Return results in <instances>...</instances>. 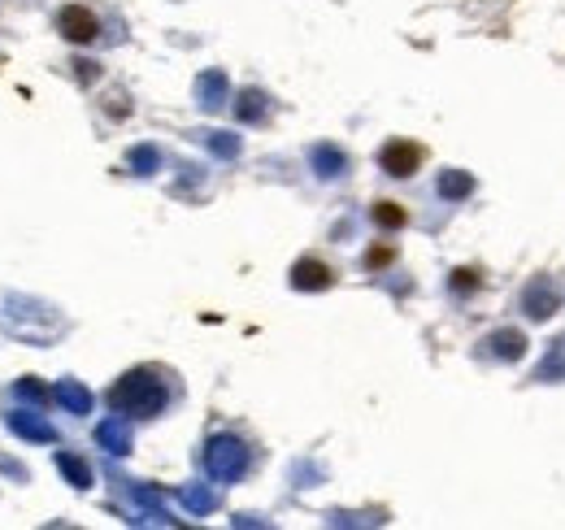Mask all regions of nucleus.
<instances>
[{
	"mask_svg": "<svg viewBox=\"0 0 565 530\" xmlns=\"http://www.w3.org/2000/svg\"><path fill=\"white\" fill-rule=\"evenodd\" d=\"M135 166H140V174H148V169L157 166V152H148V148H140V152H135Z\"/></svg>",
	"mask_w": 565,
	"mask_h": 530,
	"instance_id": "14",
	"label": "nucleus"
},
{
	"mask_svg": "<svg viewBox=\"0 0 565 530\" xmlns=\"http://www.w3.org/2000/svg\"><path fill=\"white\" fill-rule=\"evenodd\" d=\"M452 287H456V291H465V287H479V270H456V274H452Z\"/></svg>",
	"mask_w": 565,
	"mask_h": 530,
	"instance_id": "12",
	"label": "nucleus"
},
{
	"mask_svg": "<svg viewBox=\"0 0 565 530\" xmlns=\"http://www.w3.org/2000/svg\"><path fill=\"white\" fill-rule=\"evenodd\" d=\"M56 461H61V470H65V478H70L74 487H91V470H87V465H83V461H79V456H70V452H61Z\"/></svg>",
	"mask_w": 565,
	"mask_h": 530,
	"instance_id": "10",
	"label": "nucleus"
},
{
	"mask_svg": "<svg viewBox=\"0 0 565 530\" xmlns=\"http://www.w3.org/2000/svg\"><path fill=\"white\" fill-rule=\"evenodd\" d=\"M244 465H248V447L239 439H213L209 444V470L218 478H235Z\"/></svg>",
	"mask_w": 565,
	"mask_h": 530,
	"instance_id": "4",
	"label": "nucleus"
},
{
	"mask_svg": "<svg viewBox=\"0 0 565 530\" xmlns=\"http://www.w3.org/2000/svg\"><path fill=\"white\" fill-rule=\"evenodd\" d=\"M18 395H27V400H48V387H39L35 378H22V383H18Z\"/></svg>",
	"mask_w": 565,
	"mask_h": 530,
	"instance_id": "11",
	"label": "nucleus"
},
{
	"mask_svg": "<svg viewBox=\"0 0 565 530\" xmlns=\"http://www.w3.org/2000/svg\"><path fill=\"white\" fill-rule=\"evenodd\" d=\"M392 261V248H374V252H366V265L369 270H378V265H387Z\"/></svg>",
	"mask_w": 565,
	"mask_h": 530,
	"instance_id": "13",
	"label": "nucleus"
},
{
	"mask_svg": "<svg viewBox=\"0 0 565 530\" xmlns=\"http://www.w3.org/2000/svg\"><path fill=\"white\" fill-rule=\"evenodd\" d=\"M56 30L70 39V44H91L96 35H100V18L83 9V4H65L61 13H56Z\"/></svg>",
	"mask_w": 565,
	"mask_h": 530,
	"instance_id": "2",
	"label": "nucleus"
},
{
	"mask_svg": "<svg viewBox=\"0 0 565 530\" xmlns=\"http://www.w3.org/2000/svg\"><path fill=\"white\" fill-rule=\"evenodd\" d=\"M331 282H335V270L326 261H317V256H305V261L291 265V287H300V291H322Z\"/></svg>",
	"mask_w": 565,
	"mask_h": 530,
	"instance_id": "5",
	"label": "nucleus"
},
{
	"mask_svg": "<svg viewBox=\"0 0 565 530\" xmlns=\"http://www.w3.org/2000/svg\"><path fill=\"white\" fill-rule=\"evenodd\" d=\"M374 222L383 226V230H396V226L409 222V213H404L396 200H378V204H374Z\"/></svg>",
	"mask_w": 565,
	"mask_h": 530,
	"instance_id": "8",
	"label": "nucleus"
},
{
	"mask_svg": "<svg viewBox=\"0 0 565 530\" xmlns=\"http://www.w3.org/2000/svg\"><path fill=\"white\" fill-rule=\"evenodd\" d=\"M96 435H100V444L109 447V452H126V444H131V430L122 421H105Z\"/></svg>",
	"mask_w": 565,
	"mask_h": 530,
	"instance_id": "9",
	"label": "nucleus"
},
{
	"mask_svg": "<svg viewBox=\"0 0 565 530\" xmlns=\"http://www.w3.org/2000/svg\"><path fill=\"white\" fill-rule=\"evenodd\" d=\"M53 400L56 404H65L70 413H87V409H91V395H87V387H79V383H56Z\"/></svg>",
	"mask_w": 565,
	"mask_h": 530,
	"instance_id": "7",
	"label": "nucleus"
},
{
	"mask_svg": "<svg viewBox=\"0 0 565 530\" xmlns=\"http://www.w3.org/2000/svg\"><path fill=\"white\" fill-rule=\"evenodd\" d=\"M9 430L13 435H22V439H35V444H53L56 439V430L48 426L44 418H35V413H9Z\"/></svg>",
	"mask_w": 565,
	"mask_h": 530,
	"instance_id": "6",
	"label": "nucleus"
},
{
	"mask_svg": "<svg viewBox=\"0 0 565 530\" xmlns=\"http://www.w3.org/2000/svg\"><path fill=\"white\" fill-rule=\"evenodd\" d=\"M109 400H113V409H122V413L152 418V413H161L166 391H161V383H157V374H152V369H135V374H126L122 383H113Z\"/></svg>",
	"mask_w": 565,
	"mask_h": 530,
	"instance_id": "1",
	"label": "nucleus"
},
{
	"mask_svg": "<svg viewBox=\"0 0 565 530\" xmlns=\"http://www.w3.org/2000/svg\"><path fill=\"white\" fill-rule=\"evenodd\" d=\"M422 157H426V148L422 143H409V140H392L387 148H383V169L392 174V178H409L413 169L422 166Z\"/></svg>",
	"mask_w": 565,
	"mask_h": 530,
	"instance_id": "3",
	"label": "nucleus"
}]
</instances>
